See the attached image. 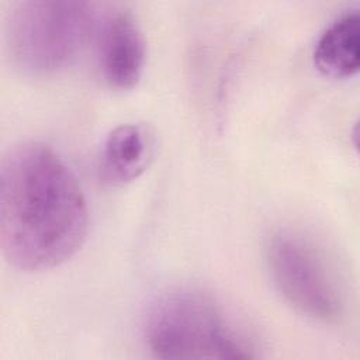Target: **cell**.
<instances>
[{
  "label": "cell",
  "mask_w": 360,
  "mask_h": 360,
  "mask_svg": "<svg viewBox=\"0 0 360 360\" xmlns=\"http://www.w3.org/2000/svg\"><path fill=\"white\" fill-rule=\"evenodd\" d=\"M89 210L66 162L48 145L22 142L0 169V243L22 271L60 266L84 243Z\"/></svg>",
  "instance_id": "6da1fadb"
},
{
  "label": "cell",
  "mask_w": 360,
  "mask_h": 360,
  "mask_svg": "<svg viewBox=\"0 0 360 360\" xmlns=\"http://www.w3.org/2000/svg\"><path fill=\"white\" fill-rule=\"evenodd\" d=\"M145 339L159 359L242 360L257 356L253 340L221 305L194 290L162 295L146 316Z\"/></svg>",
  "instance_id": "7a4b0ae2"
},
{
  "label": "cell",
  "mask_w": 360,
  "mask_h": 360,
  "mask_svg": "<svg viewBox=\"0 0 360 360\" xmlns=\"http://www.w3.org/2000/svg\"><path fill=\"white\" fill-rule=\"evenodd\" d=\"M97 20V8L89 1H18L6 22L10 56L27 73H55L77 56Z\"/></svg>",
  "instance_id": "3957f363"
},
{
  "label": "cell",
  "mask_w": 360,
  "mask_h": 360,
  "mask_svg": "<svg viewBox=\"0 0 360 360\" xmlns=\"http://www.w3.org/2000/svg\"><path fill=\"white\" fill-rule=\"evenodd\" d=\"M271 278L281 295L300 312L336 322L345 311L340 281L316 246L292 231L274 233L267 245Z\"/></svg>",
  "instance_id": "277c9868"
},
{
  "label": "cell",
  "mask_w": 360,
  "mask_h": 360,
  "mask_svg": "<svg viewBox=\"0 0 360 360\" xmlns=\"http://www.w3.org/2000/svg\"><path fill=\"white\" fill-rule=\"evenodd\" d=\"M97 56L104 80L114 89H132L145 66V39L134 15L112 8L98 17L96 25Z\"/></svg>",
  "instance_id": "5b68a950"
},
{
  "label": "cell",
  "mask_w": 360,
  "mask_h": 360,
  "mask_svg": "<svg viewBox=\"0 0 360 360\" xmlns=\"http://www.w3.org/2000/svg\"><path fill=\"white\" fill-rule=\"evenodd\" d=\"M155 136L145 124H124L104 139L98 155V174L104 183L122 186L138 179L150 165Z\"/></svg>",
  "instance_id": "8992f818"
},
{
  "label": "cell",
  "mask_w": 360,
  "mask_h": 360,
  "mask_svg": "<svg viewBox=\"0 0 360 360\" xmlns=\"http://www.w3.org/2000/svg\"><path fill=\"white\" fill-rule=\"evenodd\" d=\"M314 63L332 79H349L360 68V17L350 10L332 21L319 35L314 49Z\"/></svg>",
  "instance_id": "52a82bcc"
}]
</instances>
